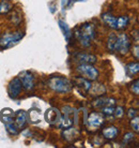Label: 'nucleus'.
Here are the masks:
<instances>
[{
  "label": "nucleus",
  "instance_id": "19",
  "mask_svg": "<svg viewBox=\"0 0 139 148\" xmlns=\"http://www.w3.org/2000/svg\"><path fill=\"white\" fill-rule=\"evenodd\" d=\"M128 22H129V18L126 15H123V16H120L117 18V30H122L125 29L128 25Z\"/></svg>",
  "mask_w": 139,
  "mask_h": 148
},
{
  "label": "nucleus",
  "instance_id": "6",
  "mask_svg": "<svg viewBox=\"0 0 139 148\" xmlns=\"http://www.w3.org/2000/svg\"><path fill=\"white\" fill-rule=\"evenodd\" d=\"M22 82L18 77L13 78L10 83H9V86H7V93L9 96L11 97L12 99H15L19 96V93L22 91Z\"/></svg>",
  "mask_w": 139,
  "mask_h": 148
},
{
  "label": "nucleus",
  "instance_id": "2",
  "mask_svg": "<svg viewBox=\"0 0 139 148\" xmlns=\"http://www.w3.org/2000/svg\"><path fill=\"white\" fill-rule=\"evenodd\" d=\"M48 86L54 91L59 93H65L69 92L72 89V84L70 83L69 79L61 76H52L48 79Z\"/></svg>",
  "mask_w": 139,
  "mask_h": 148
},
{
  "label": "nucleus",
  "instance_id": "12",
  "mask_svg": "<svg viewBox=\"0 0 139 148\" xmlns=\"http://www.w3.org/2000/svg\"><path fill=\"white\" fill-rule=\"evenodd\" d=\"M75 84H76L77 88L82 89V91H84V92L89 91V89H90V87L92 85L91 81H89V79L84 77H77L75 79Z\"/></svg>",
  "mask_w": 139,
  "mask_h": 148
},
{
  "label": "nucleus",
  "instance_id": "14",
  "mask_svg": "<svg viewBox=\"0 0 139 148\" xmlns=\"http://www.w3.org/2000/svg\"><path fill=\"white\" fill-rule=\"evenodd\" d=\"M77 60L80 63H94L96 62V57L91 54H78L76 56Z\"/></svg>",
  "mask_w": 139,
  "mask_h": 148
},
{
  "label": "nucleus",
  "instance_id": "17",
  "mask_svg": "<svg viewBox=\"0 0 139 148\" xmlns=\"http://www.w3.org/2000/svg\"><path fill=\"white\" fill-rule=\"evenodd\" d=\"M108 105H114V100L111 98H106V99H97L94 101L95 108H104V106H108Z\"/></svg>",
  "mask_w": 139,
  "mask_h": 148
},
{
  "label": "nucleus",
  "instance_id": "30",
  "mask_svg": "<svg viewBox=\"0 0 139 148\" xmlns=\"http://www.w3.org/2000/svg\"><path fill=\"white\" fill-rule=\"evenodd\" d=\"M127 116H128V118H129V119L134 118L135 116H137V111H136V110H134V108H131V110L128 111Z\"/></svg>",
  "mask_w": 139,
  "mask_h": 148
},
{
  "label": "nucleus",
  "instance_id": "21",
  "mask_svg": "<svg viewBox=\"0 0 139 148\" xmlns=\"http://www.w3.org/2000/svg\"><path fill=\"white\" fill-rule=\"evenodd\" d=\"M11 9H12V4L7 0L0 1V15L9 13V12L11 11Z\"/></svg>",
  "mask_w": 139,
  "mask_h": 148
},
{
  "label": "nucleus",
  "instance_id": "11",
  "mask_svg": "<svg viewBox=\"0 0 139 148\" xmlns=\"http://www.w3.org/2000/svg\"><path fill=\"white\" fill-rule=\"evenodd\" d=\"M102 19L108 27L112 28V29H117V17L114 16L111 13L106 12V13L102 14Z\"/></svg>",
  "mask_w": 139,
  "mask_h": 148
},
{
  "label": "nucleus",
  "instance_id": "9",
  "mask_svg": "<svg viewBox=\"0 0 139 148\" xmlns=\"http://www.w3.org/2000/svg\"><path fill=\"white\" fill-rule=\"evenodd\" d=\"M75 110L73 108H69V106H66L64 108V116H61V121H60V125L59 126H61L63 129H70L71 127L74 125V117L71 116L72 113H74Z\"/></svg>",
  "mask_w": 139,
  "mask_h": 148
},
{
  "label": "nucleus",
  "instance_id": "18",
  "mask_svg": "<svg viewBox=\"0 0 139 148\" xmlns=\"http://www.w3.org/2000/svg\"><path fill=\"white\" fill-rule=\"evenodd\" d=\"M103 135H104V137L108 138V140H112L118 135V129L114 126L108 127V128L103 130Z\"/></svg>",
  "mask_w": 139,
  "mask_h": 148
},
{
  "label": "nucleus",
  "instance_id": "20",
  "mask_svg": "<svg viewBox=\"0 0 139 148\" xmlns=\"http://www.w3.org/2000/svg\"><path fill=\"white\" fill-rule=\"evenodd\" d=\"M125 70H126V73H127L128 76H133L135 74L138 73L139 71V63L138 62H132L127 64L125 67Z\"/></svg>",
  "mask_w": 139,
  "mask_h": 148
},
{
  "label": "nucleus",
  "instance_id": "13",
  "mask_svg": "<svg viewBox=\"0 0 139 148\" xmlns=\"http://www.w3.org/2000/svg\"><path fill=\"white\" fill-rule=\"evenodd\" d=\"M15 117H16V120H15V125L17 126L18 129L22 128L25 126L26 121H27V113L24 111H19L17 113H15Z\"/></svg>",
  "mask_w": 139,
  "mask_h": 148
},
{
  "label": "nucleus",
  "instance_id": "10",
  "mask_svg": "<svg viewBox=\"0 0 139 148\" xmlns=\"http://www.w3.org/2000/svg\"><path fill=\"white\" fill-rule=\"evenodd\" d=\"M46 120L50 125H60V121H61L60 112L58 110H56V108H50L46 113Z\"/></svg>",
  "mask_w": 139,
  "mask_h": 148
},
{
  "label": "nucleus",
  "instance_id": "26",
  "mask_svg": "<svg viewBox=\"0 0 139 148\" xmlns=\"http://www.w3.org/2000/svg\"><path fill=\"white\" fill-rule=\"evenodd\" d=\"M138 84H139V81L138 79H136L132 85H131V91H132L133 93H135L136 96H138L139 95V85Z\"/></svg>",
  "mask_w": 139,
  "mask_h": 148
},
{
  "label": "nucleus",
  "instance_id": "27",
  "mask_svg": "<svg viewBox=\"0 0 139 148\" xmlns=\"http://www.w3.org/2000/svg\"><path fill=\"white\" fill-rule=\"evenodd\" d=\"M114 114L117 118H122V117H123V115H124V110H123V108H121V106L114 108Z\"/></svg>",
  "mask_w": 139,
  "mask_h": 148
},
{
  "label": "nucleus",
  "instance_id": "1",
  "mask_svg": "<svg viewBox=\"0 0 139 148\" xmlns=\"http://www.w3.org/2000/svg\"><path fill=\"white\" fill-rule=\"evenodd\" d=\"M95 34H96V29L94 25L92 23H86L77 28L75 31V37L82 46L88 47L91 44V41L94 39Z\"/></svg>",
  "mask_w": 139,
  "mask_h": 148
},
{
  "label": "nucleus",
  "instance_id": "7",
  "mask_svg": "<svg viewBox=\"0 0 139 148\" xmlns=\"http://www.w3.org/2000/svg\"><path fill=\"white\" fill-rule=\"evenodd\" d=\"M18 78L22 82V87L26 90H31L34 87V77H33L32 73H30L29 71H24L19 74Z\"/></svg>",
  "mask_w": 139,
  "mask_h": 148
},
{
  "label": "nucleus",
  "instance_id": "29",
  "mask_svg": "<svg viewBox=\"0 0 139 148\" xmlns=\"http://www.w3.org/2000/svg\"><path fill=\"white\" fill-rule=\"evenodd\" d=\"M132 140H134V133H132V132H127V133L124 135L123 142H124V143H128V142H131Z\"/></svg>",
  "mask_w": 139,
  "mask_h": 148
},
{
  "label": "nucleus",
  "instance_id": "8",
  "mask_svg": "<svg viewBox=\"0 0 139 148\" xmlns=\"http://www.w3.org/2000/svg\"><path fill=\"white\" fill-rule=\"evenodd\" d=\"M104 122V115L99 112H93L88 117V126L90 129H97Z\"/></svg>",
  "mask_w": 139,
  "mask_h": 148
},
{
  "label": "nucleus",
  "instance_id": "3",
  "mask_svg": "<svg viewBox=\"0 0 139 148\" xmlns=\"http://www.w3.org/2000/svg\"><path fill=\"white\" fill-rule=\"evenodd\" d=\"M22 38H24V32L22 31H15V32L2 34L0 37V47L1 48L11 47L14 44L18 43Z\"/></svg>",
  "mask_w": 139,
  "mask_h": 148
},
{
  "label": "nucleus",
  "instance_id": "5",
  "mask_svg": "<svg viewBox=\"0 0 139 148\" xmlns=\"http://www.w3.org/2000/svg\"><path fill=\"white\" fill-rule=\"evenodd\" d=\"M131 48V40L127 34H117V41L114 46V52H118L121 55H126Z\"/></svg>",
  "mask_w": 139,
  "mask_h": 148
},
{
  "label": "nucleus",
  "instance_id": "31",
  "mask_svg": "<svg viewBox=\"0 0 139 148\" xmlns=\"http://www.w3.org/2000/svg\"><path fill=\"white\" fill-rule=\"evenodd\" d=\"M76 1H78V0H71V2H76Z\"/></svg>",
  "mask_w": 139,
  "mask_h": 148
},
{
  "label": "nucleus",
  "instance_id": "15",
  "mask_svg": "<svg viewBox=\"0 0 139 148\" xmlns=\"http://www.w3.org/2000/svg\"><path fill=\"white\" fill-rule=\"evenodd\" d=\"M89 91L92 96H102L104 93H106V88L102 84H94V85H91Z\"/></svg>",
  "mask_w": 139,
  "mask_h": 148
},
{
  "label": "nucleus",
  "instance_id": "28",
  "mask_svg": "<svg viewBox=\"0 0 139 148\" xmlns=\"http://www.w3.org/2000/svg\"><path fill=\"white\" fill-rule=\"evenodd\" d=\"M132 53H133V55L135 56L136 59L138 60L139 59V45H138V43H136V44L133 46Z\"/></svg>",
  "mask_w": 139,
  "mask_h": 148
},
{
  "label": "nucleus",
  "instance_id": "24",
  "mask_svg": "<svg viewBox=\"0 0 139 148\" xmlns=\"http://www.w3.org/2000/svg\"><path fill=\"white\" fill-rule=\"evenodd\" d=\"M131 126L134 130H135L136 132H138L139 131V118L138 116H135L134 118L131 119Z\"/></svg>",
  "mask_w": 139,
  "mask_h": 148
},
{
  "label": "nucleus",
  "instance_id": "23",
  "mask_svg": "<svg viewBox=\"0 0 139 148\" xmlns=\"http://www.w3.org/2000/svg\"><path fill=\"white\" fill-rule=\"evenodd\" d=\"M5 126H7V130L11 134L16 135V134L18 133V128H17V126L14 125L13 122H7V123H5Z\"/></svg>",
  "mask_w": 139,
  "mask_h": 148
},
{
  "label": "nucleus",
  "instance_id": "22",
  "mask_svg": "<svg viewBox=\"0 0 139 148\" xmlns=\"http://www.w3.org/2000/svg\"><path fill=\"white\" fill-rule=\"evenodd\" d=\"M116 41H117V34H110L107 41V47L110 52H114V46H116Z\"/></svg>",
  "mask_w": 139,
  "mask_h": 148
},
{
  "label": "nucleus",
  "instance_id": "4",
  "mask_svg": "<svg viewBox=\"0 0 139 148\" xmlns=\"http://www.w3.org/2000/svg\"><path fill=\"white\" fill-rule=\"evenodd\" d=\"M76 70L80 75H82V77L87 78L89 81H95L99 77V71L91 63H80L76 68Z\"/></svg>",
  "mask_w": 139,
  "mask_h": 148
},
{
  "label": "nucleus",
  "instance_id": "16",
  "mask_svg": "<svg viewBox=\"0 0 139 148\" xmlns=\"http://www.w3.org/2000/svg\"><path fill=\"white\" fill-rule=\"evenodd\" d=\"M59 27H60V29L62 30L63 34H64V38H65V40L69 42L71 37H72V32H71V28L69 27V25L66 24L64 21H59Z\"/></svg>",
  "mask_w": 139,
  "mask_h": 148
},
{
  "label": "nucleus",
  "instance_id": "25",
  "mask_svg": "<svg viewBox=\"0 0 139 148\" xmlns=\"http://www.w3.org/2000/svg\"><path fill=\"white\" fill-rule=\"evenodd\" d=\"M102 110H103V114L110 116V115L114 114V105H108V106H104V108H102Z\"/></svg>",
  "mask_w": 139,
  "mask_h": 148
}]
</instances>
